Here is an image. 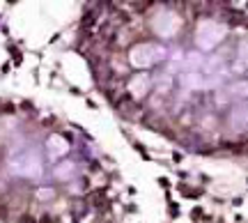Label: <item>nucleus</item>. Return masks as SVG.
Segmentation results:
<instances>
[{
  "mask_svg": "<svg viewBox=\"0 0 248 223\" xmlns=\"http://www.w3.org/2000/svg\"><path fill=\"white\" fill-rule=\"evenodd\" d=\"M228 95H230V97H241V99H246V97H248V80H241V83H232L230 88H228Z\"/></svg>",
  "mask_w": 248,
  "mask_h": 223,
  "instance_id": "nucleus-7",
  "label": "nucleus"
},
{
  "mask_svg": "<svg viewBox=\"0 0 248 223\" xmlns=\"http://www.w3.org/2000/svg\"><path fill=\"white\" fill-rule=\"evenodd\" d=\"M179 83H182L186 90H202V88H207V79H202L200 74H195V72H186L184 76L179 79Z\"/></svg>",
  "mask_w": 248,
  "mask_h": 223,
  "instance_id": "nucleus-6",
  "label": "nucleus"
},
{
  "mask_svg": "<svg viewBox=\"0 0 248 223\" xmlns=\"http://www.w3.org/2000/svg\"><path fill=\"white\" fill-rule=\"evenodd\" d=\"M225 35H228V28L223 23L214 21V18H204L195 28V46L200 51H212L225 39Z\"/></svg>",
  "mask_w": 248,
  "mask_h": 223,
  "instance_id": "nucleus-1",
  "label": "nucleus"
},
{
  "mask_svg": "<svg viewBox=\"0 0 248 223\" xmlns=\"http://www.w3.org/2000/svg\"><path fill=\"white\" fill-rule=\"evenodd\" d=\"M237 58H239V64H244L248 69V37L239 42V51H237Z\"/></svg>",
  "mask_w": 248,
  "mask_h": 223,
  "instance_id": "nucleus-9",
  "label": "nucleus"
},
{
  "mask_svg": "<svg viewBox=\"0 0 248 223\" xmlns=\"http://www.w3.org/2000/svg\"><path fill=\"white\" fill-rule=\"evenodd\" d=\"M166 55H168V51H166L163 46L147 44V42H145V44L131 46L129 63H131V67H136V69H150V67H154L156 63H161Z\"/></svg>",
  "mask_w": 248,
  "mask_h": 223,
  "instance_id": "nucleus-2",
  "label": "nucleus"
},
{
  "mask_svg": "<svg viewBox=\"0 0 248 223\" xmlns=\"http://www.w3.org/2000/svg\"><path fill=\"white\" fill-rule=\"evenodd\" d=\"M147 90H150V76L147 74H138V76L129 79V83H126V92L133 99H142L147 95Z\"/></svg>",
  "mask_w": 248,
  "mask_h": 223,
  "instance_id": "nucleus-4",
  "label": "nucleus"
},
{
  "mask_svg": "<svg viewBox=\"0 0 248 223\" xmlns=\"http://www.w3.org/2000/svg\"><path fill=\"white\" fill-rule=\"evenodd\" d=\"M202 64V55H195V53H191V55H186V60H184V67L188 69V72H195L198 67Z\"/></svg>",
  "mask_w": 248,
  "mask_h": 223,
  "instance_id": "nucleus-8",
  "label": "nucleus"
},
{
  "mask_svg": "<svg viewBox=\"0 0 248 223\" xmlns=\"http://www.w3.org/2000/svg\"><path fill=\"white\" fill-rule=\"evenodd\" d=\"M230 129H234V131H246L248 129V104H241L232 111Z\"/></svg>",
  "mask_w": 248,
  "mask_h": 223,
  "instance_id": "nucleus-5",
  "label": "nucleus"
},
{
  "mask_svg": "<svg viewBox=\"0 0 248 223\" xmlns=\"http://www.w3.org/2000/svg\"><path fill=\"white\" fill-rule=\"evenodd\" d=\"M179 26H182V18H179L177 12H172V9H159V12L152 16V30L159 37H166V39L172 35H177Z\"/></svg>",
  "mask_w": 248,
  "mask_h": 223,
  "instance_id": "nucleus-3",
  "label": "nucleus"
}]
</instances>
